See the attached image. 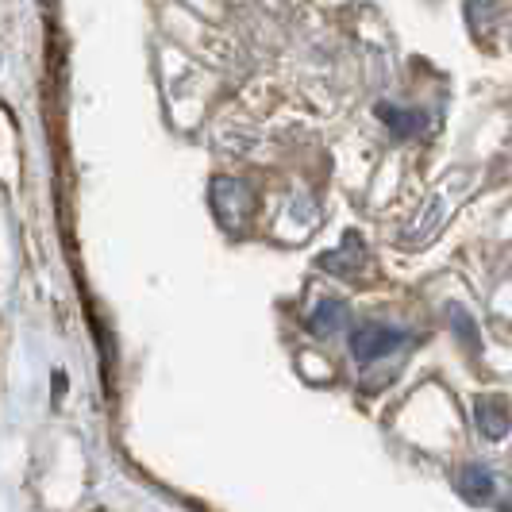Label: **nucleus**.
Masks as SVG:
<instances>
[{"label": "nucleus", "mask_w": 512, "mask_h": 512, "mask_svg": "<svg viewBox=\"0 0 512 512\" xmlns=\"http://www.w3.org/2000/svg\"><path fill=\"white\" fill-rule=\"evenodd\" d=\"M208 197H212V208H216L220 224L231 231L243 228L251 220V212H255V189L239 178H216Z\"/></svg>", "instance_id": "nucleus-1"}, {"label": "nucleus", "mask_w": 512, "mask_h": 512, "mask_svg": "<svg viewBox=\"0 0 512 512\" xmlns=\"http://www.w3.org/2000/svg\"><path fill=\"white\" fill-rule=\"evenodd\" d=\"M405 343V332L393 328V324H378V320H366L351 332V355L359 366H370V362L393 355L397 347Z\"/></svg>", "instance_id": "nucleus-2"}, {"label": "nucleus", "mask_w": 512, "mask_h": 512, "mask_svg": "<svg viewBox=\"0 0 512 512\" xmlns=\"http://www.w3.org/2000/svg\"><path fill=\"white\" fill-rule=\"evenodd\" d=\"M474 420H478V432L486 439H505L512 428V405L501 397V393H489V397H478L474 405Z\"/></svg>", "instance_id": "nucleus-3"}, {"label": "nucleus", "mask_w": 512, "mask_h": 512, "mask_svg": "<svg viewBox=\"0 0 512 512\" xmlns=\"http://www.w3.org/2000/svg\"><path fill=\"white\" fill-rule=\"evenodd\" d=\"M320 266L328 270V274H335V278H355L362 266H366V247H362L359 235H347V243L339 247V251H332V255L320 258Z\"/></svg>", "instance_id": "nucleus-4"}, {"label": "nucleus", "mask_w": 512, "mask_h": 512, "mask_svg": "<svg viewBox=\"0 0 512 512\" xmlns=\"http://www.w3.org/2000/svg\"><path fill=\"white\" fill-rule=\"evenodd\" d=\"M347 324H351V316H347V305H339V301H320L308 316V332L312 335H339Z\"/></svg>", "instance_id": "nucleus-5"}, {"label": "nucleus", "mask_w": 512, "mask_h": 512, "mask_svg": "<svg viewBox=\"0 0 512 512\" xmlns=\"http://www.w3.org/2000/svg\"><path fill=\"white\" fill-rule=\"evenodd\" d=\"M459 489L466 501H474V505H482L493 497V474H489L486 466H462L459 470Z\"/></svg>", "instance_id": "nucleus-6"}, {"label": "nucleus", "mask_w": 512, "mask_h": 512, "mask_svg": "<svg viewBox=\"0 0 512 512\" xmlns=\"http://www.w3.org/2000/svg\"><path fill=\"white\" fill-rule=\"evenodd\" d=\"M378 116L385 120V128L393 131V135H401V139L416 135V131H420V124H424V116H420V112L397 108V104H378Z\"/></svg>", "instance_id": "nucleus-7"}, {"label": "nucleus", "mask_w": 512, "mask_h": 512, "mask_svg": "<svg viewBox=\"0 0 512 512\" xmlns=\"http://www.w3.org/2000/svg\"><path fill=\"white\" fill-rule=\"evenodd\" d=\"M439 220H443V201H432V205L424 208V224L416 220L412 228H405L401 243H405V247H420V243H424V239H428V235L439 228Z\"/></svg>", "instance_id": "nucleus-8"}]
</instances>
